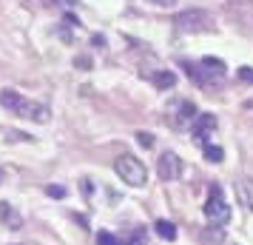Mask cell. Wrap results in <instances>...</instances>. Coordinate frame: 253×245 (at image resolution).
<instances>
[{
  "instance_id": "6da1fadb",
  "label": "cell",
  "mask_w": 253,
  "mask_h": 245,
  "mask_svg": "<svg viewBox=\"0 0 253 245\" xmlns=\"http://www.w3.org/2000/svg\"><path fill=\"white\" fill-rule=\"evenodd\" d=\"M182 69L188 71V77L196 83V86H202V89H216L219 83L225 80V71L228 66L216 57H202V60H182Z\"/></svg>"
},
{
  "instance_id": "7a4b0ae2",
  "label": "cell",
  "mask_w": 253,
  "mask_h": 245,
  "mask_svg": "<svg viewBox=\"0 0 253 245\" xmlns=\"http://www.w3.org/2000/svg\"><path fill=\"white\" fill-rule=\"evenodd\" d=\"M0 105L9 108L12 114L23 117V120H35V123H46L48 117H51L46 103H35V100H29L23 94L12 92V89H3V92H0Z\"/></svg>"
},
{
  "instance_id": "3957f363",
  "label": "cell",
  "mask_w": 253,
  "mask_h": 245,
  "mask_svg": "<svg viewBox=\"0 0 253 245\" xmlns=\"http://www.w3.org/2000/svg\"><path fill=\"white\" fill-rule=\"evenodd\" d=\"M114 171L120 174V180L126 186H134V188H142L148 183V168L142 160H137L134 154H123L120 160L114 163Z\"/></svg>"
},
{
  "instance_id": "277c9868",
  "label": "cell",
  "mask_w": 253,
  "mask_h": 245,
  "mask_svg": "<svg viewBox=\"0 0 253 245\" xmlns=\"http://www.w3.org/2000/svg\"><path fill=\"white\" fill-rule=\"evenodd\" d=\"M176 32L179 35H199V32H213L216 26H213V17L205 12V9H188V12L176 14Z\"/></svg>"
},
{
  "instance_id": "5b68a950",
  "label": "cell",
  "mask_w": 253,
  "mask_h": 245,
  "mask_svg": "<svg viewBox=\"0 0 253 245\" xmlns=\"http://www.w3.org/2000/svg\"><path fill=\"white\" fill-rule=\"evenodd\" d=\"M205 217L213 222V225H225V222L230 220V205L225 202L219 186H211V194H208V199H205Z\"/></svg>"
},
{
  "instance_id": "8992f818",
  "label": "cell",
  "mask_w": 253,
  "mask_h": 245,
  "mask_svg": "<svg viewBox=\"0 0 253 245\" xmlns=\"http://www.w3.org/2000/svg\"><path fill=\"white\" fill-rule=\"evenodd\" d=\"M199 111H196V105L191 100H173L171 103V126L173 129H188L191 126V120H196Z\"/></svg>"
},
{
  "instance_id": "52a82bcc",
  "label": "cell",
  "mask_w": 253,
  "mask_h": 245,
  "mask_svg": "<svg viewBox=\"0 0 253 245\" xmlns=\"http://www.w3.org/2000/svg\"><path fill=\"white\" fill-rule=\"evenodd\" d=\"M157 174H160V180H165V183L179 180V177H182V160H179V154L162 151L160 163H157Z\"/></svg>"
},
{
  "instance_id": "ba28073f",
  "label": "cell",
  "mask_w": 253,
  "mask_h": 245,
  "mask_svg": "<svg viewBox=\"0 0 253 245\" xmlns=\"http://www.w3.org/2000/svg\"><path fill=\"white\" fill-rule=\"evenodd\" d=\"M216 131V117L213 114H199L194 120V143L199 148L211 146V134Z\"/></svg>"
},
{
  "instance_id": "9c48e42d",
  "label": "cell",
  "mask_w": 253,
  "mask_h": 245,
  "mask_svg": "<svg viewBox=\"0 0 253 245\" xmlns=\"http://www.w3.org/2000/svg\"><path fill=\"white\" fill-rule=\"evenodd\" d=\"M236 197L248 211H253V180H236Z\"/></svg>"
},
{
  "instance_id": "30bf717a",
  "label": "cell",
  "mask_w": 253,
  "mask_h": 245,
  "mask_svg": "<svg viewBox=\"0 0 253 245\" xmlns=\"http://www.w3.org/2000/svg\"><path fill=\"white\" fill-rule=\"evenodd\" d=\"M0 220L6 222L9 228H20V225H23V217H17L9 202H0Z\"/></svg>"
},
{
  "instance_id": "8fae6325",
  "label": "cell",
  "mask_w": 253,
  "mask_h": 245,
  "mask_svg": "<svg viewBox=\"0 0 253 245\" xmlns=\"http://www.w3.org/2000/svg\"><path fill=\"white\" fill-rule=\"evenodd\" d=\"M154 231L160 234L162 240H168V243H173V240H176V225H173V222H168V220H157Z\"/></svg>"
},
{
  "instance_id": "7c38bea8",
  "label": "cell",
  "mask_w": 253,
  "mask_h": 245,
  "mask_svg": "<svg viewBox=\"0 0 253 245\" xmlns=\"http://www.w3.org/2000/svg\"><path fill=\"white\" fill-rule=\"evenodd\" d=\"M173 83H176V74H173V71L160 69L157 74H154V86H157V89H171Z\"/></svg>"
},
{
  "instance_id": "4fadbf2b",
  "label": "cell",
  "mask_w": 253,
  "mask_h": 245,
  "mask_svg": "<svg viewBox=\"0 0 253 245\" xmlns=\"http://www.w3.org/2000/svg\"><path fill=\"white\" fill-rule=\"evenodd\" d=\"M202 154H205L208 163H222V160H225V151H222L219 146H213V143H211V146H205V148H202Z\"/></svg>"
},
{
  "instance_id": "5bb4252c",
  "label": "cell",
  "mask_w": 253,
  "mask_h": 245,
  "mask_svg": "<svg viewBox=\"0 0 253 245\" xmlns=\"http://www.w3.org/2000/svg\"><path fill=\"white\" fill-rule=\"evenodd\" d=\"M123 245H145V228H134V231L123 240Z\"/></svg>"
},
{
  "instance_id": "9a60e30c",
  "label": "cell",
  "mask_w": 253,
  "mask_h": 245,
  "mask_svg": "<svg viewBox=\"0 0 253 245\" xmlns=\"http://www.w3.org/2000/svg\"><path fill=\"white\" fill-rule=\"evenodd\" d=\"M97 245H123V240L111 231H100L97 234Z\"/></svg>"
},
{
  "instance_id": "2e32d148",
  "label": "cell",
  "mask_w": 253,
  "mask_h": 245,
  "mask_svg": "<svg viewBox=\"0 0 253 245\" xmlns=\"http://www.w3.org/2000/svg\"><path fill=\"white\" fill-rule=\"evenodd\" d=\"M46 194L48 197H54V199H63L66 197V188L63 186H46Z\"/></svg>"
},
{
  "instance_id": "e0dca14e",
  "label": "cell",
  "mask_w": 253,
  "mask_h": 245,
  "mask_svg": "<svg viewBox=\"0 0 253 245\" xmlns=\"http://www.w3.org/2000/svg\"><path fill=\"white\" fill-rule=\"evenodd\" d=\"M239 80L242 83H251V86H253V66H242V69H239Z\"/></svg>"
},
{
  "instance_id": "ac0fdd59",
  "label": "cell",
  "mask_w": 253,
  "mask_h": 245,
  "mask_svg": "<svg viewBox=\"0 0 253 245\" xmlns=\"http://www.w3.org/2000/svg\"><path fill=\"white\" fill-rule=\"evenodd\" d=\"M137 140H139V146H145V148H151V146H154V137H151V134H145V131H139Z\"/></svg>"
},
{
  "instance_id": "d6986e66",
  "label": "cell",
  "mask_w": 253,
  "mask_h": 245,
  "mask_svg": "<svg viewBox=\"0 0 253 245\" xmlns=\"http://www.w3.org/2000/svg\"><path fill=\"white\" fill-rule=\"evenodd\" d=\"M83 194H85V197H91L94 194V183L91 180H83Z\"/></svg>"
},
{
  "instance_id": "ffe728a7",
  "label": "cell",
  "mask_w": 253,
  "mask_h": 245,
  "mask_svg": "<svg viewBox=\"0 0 253 245\" xmlns=\"http://www.w3.org/2000/svg\"><path fill=\"white\" fill-rule=\"evenodd\" d=\"M0 183H3V171H0Z\"/></svg>"
}]
</instances>
